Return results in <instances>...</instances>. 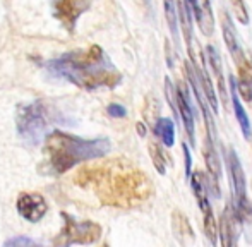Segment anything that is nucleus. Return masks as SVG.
I'll return each mask as SVG.
<instances>
[{
  "instance_id": "1",
  "label": "nucleus",
  "mask_w": 252,
  "mask_h": 247,
  "mask_svg": "<svg viewBox=\"0 0 252 247\" xmlns=\"http://www.w3.org/2000/svg\"><path fill=\"white\" fill-rule=\"evenodd\" d=\"M74 182L83 189H91L103 204L113 208L136 206L151 194L148 175L122 160L81 168Z\"/></svg>"
},
{
  "instance_id": "2",
  "label": "nucleus",
  "mask_w": 252,
  "mask_h": 247,
  "mask_svg": "<svg viewBox=\"0 0 252 247\" xmlns=\"http://www.w3.org/2000/svg\"><path fill=\"white\" fill-rule=\"evenodd\" d=\"M43 65L52 77L63 79L88 91L115 88L122 81V74L98 45H91L88 50L69 52L50 59Z\"/></svg>"
},
{
  "instance_id": "3",
  "label": "nucleus",
  "mask_w": 252,
  "mask_h": 247,
  "mask_svg": "<svg viewBox=\"0 0 252 247\" xmlns=\"http://www.w3.org/2000/svg\"><path fill=\"white\" fill-rule=\"evenodd\" d=\"M43 143L47 153L45 174L48 175H62L79 163L103 158L112 150L108 137L84 139L59 129H52Z\"/></svg>"
},
{
  "instance_id": "4",
  "label": "nucleus",
  "mask_w": 252,
  "mask_h": 247,
  "mask_svg": "<svg viewBox=\"0 0 252 247\" xmlns=\"http://www.w3.org/2000/svg\"><path fill=\"white\" fill-rule=\"evenodd\" d=\"M57 124L69 125V119L45 100H34L31 103L21 105L17 110V134L30 146H36V144L43 143L47 134Z\"/></svg>"
},
{
  "instance_id": "5",
  "label": "nucleus",
  "mask_w": 252,
  "mask_h": 247,
  "mask_svg": "<svg viewBox=\"0 0 252 247\" xmlns=\"http://www.w3.org/2000/svg\"><path fill=\"white\" fill-rule=\"evenodd\" d=\"M221 30H223V40L228 48L232 61L235 63L237 70H239V81H235L237 91L242 94V98L246 101L252 100V61L247 57L246 50H244L240 38L237 34L235 28H233L232 17L228 14H223L221 19Z\"/></svg>"
},
{
  "instance_id": "6",
  "label": "nucleus",
  "mask_w": 252,
  "mask_h": 247,
  "mask_svg": "<svg viewBox=\"0 0 252 247\" xmlns=\"http://www.w3.org/2000/svg\"><path fill=\"white\" fill-rule=\"evenodd\" d=\"M63 218V227L60 234L53 239L55 246H74V244H96L101 237V227L91 220L77 221L69 213H60Z\"/></svg>"
},
{
  "instance_id": "7",
  "label": "nucleus",
  "mask_w": 252,
  "mask_h": 247,
  "mask_svg": "<svg viewBox=\"0 0 252 247\" xmlns=\"http://www.w3.org/2000/svg\"><path fill=\"white\" fill-rule=\"evenodd\" d=\"M226 161H228L230 177H232L233 187V211H235L239 221H246L252 216V206L247 199V184H246V174H244L242 163L233 150H228L226 153Z\"/></svg>"
},
{
  "instance_id": "8",
  "label": "nucleus",
  "mask_w": 252,
  "mask_h": 247,
  "mask_svg": "<svg viewBox=\"0 0 252 247\" xmlns=\"http://www.w3.org/2000/svg\"><path fill=\"white\" fill-rule=\"evenodd\" d=\"M190 187L194 190V196L197 199L199 204V210L202 211V216H204V232L206 237L209 239L213 246L218 244V227H216V220H215V213H213L211 203H209V192H208V179L204 174L196 172V174H190L189 177Z\"/></svg>"
},
{
  "instance_id": "9",
  "label": "nucleus",
  "mask_w": 252,
  "mask_h": 247,
  "mask_svg": "<svg viewBox=\"0 0 252 247\" xmlns=\"http://www.w3.org/2000/svg\"><path fill=\"white\" fill-rule=\"evenodd\" d=\"M53 16L59 23L72 33L79 17L90 9V0H52Z\"/></svg>"
},
{
  "instance_id": "10",
  "label": "nucleus",
  "mask_w": 252,
  "mask_h": 247,
  "mask_svg": "<svg viewBox=\"0 0 252 247\" xmlns=\"http://www.w3.org/2000/svg\"><path fill=\"white\" fill-rule=\"evenodd\" d=\"M16 208H17V213L26 221H31V223L40 221L48 211L47 199H45L41 194H36V192L21 194L16 203Z\"/></svg>"
},
{
  "instance_id": "11",
  "label": "nucleus",
  "mask_w": 252,
  "mask_h": 247,
  "mask_svg": "<svg viewBox=\"0 0 252 247\" xmlns=\"http://www.w3.org/2000/svg\"><path fill=\"white\" fill-rule=\"evenodd\" d=\"M237 218L235 211H233V204H226L225 210L221 213V220H220V230L218 235L221 237V246L230 247L235 246L239 241V230H237Z\"/></svg>"
},
{
  "instance_id": "12",
  "label": "nucleus",
  "mask_w": 252,
  "mask_h": 247,
  "mask_svg": "<svg viewBox=\"0 0 252 247\" xmlns=\"http://www.w3.org/2000/svg\"><path fill=\"white\" fill-rule=\"evenodd\" d=\"M177 103H179V115L182 119L184 130L189 137V143L194 146L196 144V124H194V112L190 107L187 90H177Z\"/></svg>"
},
{
  "instance_id": "13",
  "label": "nucleus",
  "mask_w": 252,
  "mask_h": 247,
  "mask_svg": "<svg viewBox=\"0 0 252 247\" xmlns=\"http://www.w3.org/2000/svg\"><path fill=\"white\" fill-rule=\"evenodd\" d=\"M190 9L196 16L201 33L204 36H211L215 33V16H213L209 0H190Z\"/></svg>"
},
{
  "instance_id": "14",
  "label": "nucleus",
  "mask_w": 252,
  "mask_h": 247,
  "mask_svg": "<svg viewBox=\"0 0 252 247\" xmlns=\"http://www.w3.org/2000/svg\"><path fill=\"white\" fill-rule=\"evenodd\" d=\"M206 54H208V61H209V67H211V72L216 79V86H218V91H220V98L223 100V105L228 108V93H226L221 57H220L216 47H213V45H208V47H206Z\"/></svg>"
},
{
  "instance_id": "15",
  "label": "nucleus",
  "mask_w": 252,
  "mask_h": 247,
  "mask_svg": "<svg viewBox=\"0 0 252 247\" xmlns=\"http://www.w3.org/2000/svg\"><path fill=\"white\" fill-rule=\"evenodd\" d=\"M230 98H232V105H233V114L237 117V122L240 125V130H242L244 137H249L252 136V125H251V121L247 117V112L246 108L242 107L240 103V96H239V91H237V86H235V77L230 76Z\"/></svg>"
},
{
  "instance_id": "16",
  "label": "nucleus",
  "mask_w": 252,
  "mask_h": 247,
  "mask_svg": "<svg viewBox=\"0 0 252 247\" xmlns=\"http://www.w3.org/2000/svg\"><path fill=\"white\" fill-rule=\"evenodd\" d=\"M155 134L159 137L163 146L172 148L175 144V124L170 119H158L155 124Z\"/></svg>"
},
{
  "instance_id": "17",
  "label": "nucleus",
  "mask_w": 252,
  "mask_h": 247,
  "mask_svg": "<svg viewBox=\"0 0 252 247\" xmlns=\"http://www.w3.org/2000/svg\"><path fill=\"white\" fill-rule=\"evenodd\" d=\"M165 5V17L168 23L170 33L173 34V41L179 40V14H177V2L175 0H163Z\"/></svg>"
},
{
  "instance_id": "18",
  "label": "nucleus",
  "mask_w": 252,
  "mask_h": 247,
  "mask_svg": "<svg viewBox=\"0 0 252 247\" xmlns=\"http://www.w3.org/2000/svg\"><path fill=\"white\" fill-rule=\"evenodd\" d=\"M150 154H151V158H153V163H155L156 170H158L161 175H165L166 161H165V156H163V150L156 143H151L150 144Z\"/></svg>"
},
{
  "instance_id": "19",
  "label": "nucleus",
  "mask_w": 252,
  "mask_h": 247,
  "mask_svg": "<svg viewBox=\"0 0 252 247\" xmlns=\"http://www.w3.org/2000/svg\"><path fill=\"white\" fill-rule=\"evenodd\" d=\"M165 94H166V101H168L170 108L175 114V119H179V103H177V88L173 86V83L170 81V77L165 79Z\"/></svg>"
},
{
  "instance_id": "20",
  "label": "nucleus",
  "mask_w": 252,
  "mask_h": 247,
  "mask_svg": "<svg viewBox=\"0 0 252 247\" xmlns=\"http://www.w3.org/2000/svg\"><path fill=\"white\" fill-rule=\"evenodd\" d=\"M106 114H108L112 119H124V117H127L126 107H124V105H120V103H110L108 107H106Z\"/></svg>"
},
{
  "instance_id": "21",
  "label": "nucleus",
  "mask_w": 252,
  "mask_h": 247,
  "mask_svg": "<svg viewBox=\"0 0 252 247\" xmlns=\"http://www.w3.org/2000/svg\"><path fill=\"white\" fill-rule=\"evenodd\" d=\"M5 246L7 247H12V246H16V247H19V246H36V241H33V239H30V237H23V235H19V237L9 239V241L5 242Z\"/></svg>"
},
{
  "instance_id": "22",
  "label": "nucleus",
  "mask_w": 252,
  "mask_h": 247,
  "mask_svg": "<svg viewBox=\"0 0 252 247\" xmlns=\"http://www.w3.org/2000/svg\"><path fill=\"white\" fill-rule=\"evenodd\" d=\"M184 160H186V179L190 177V168H192V154H190V150L187 148V144L184 143Z\"/></svg>"
},
{
  "instance_id": "23",
  "label": "nucleus",
  "mask_w": 252,
  "mask_h": 247,
  "mask_svg": "<svg viewBox=\"0 0 252 247\" xmlns=\"http://www.w3.org/2000/svg\"><path fill=\"white\" fill-rule=\"evenodd\" d=\"M233 5H235L237 16H239L240 23H244V24L249 23V17H247V12H246V7H244V3H240V0H233Z\"/></svg>"
},
{
  "instance_id": "24",
  "label": "nucleus",
  "mask_w": 252,
  "mask_h": 247,
  "mask_svg": "<svg viewBox=\"0 0 252 247\" xmlns=\"http://www.w3.org/2000/svg\"><path fill=\"white\" fill-rule=\"evenodd\" d=\"M137 130H139L141 136H146V129H144L143 124H137Z\"/></svg>"
}]
</instances>
